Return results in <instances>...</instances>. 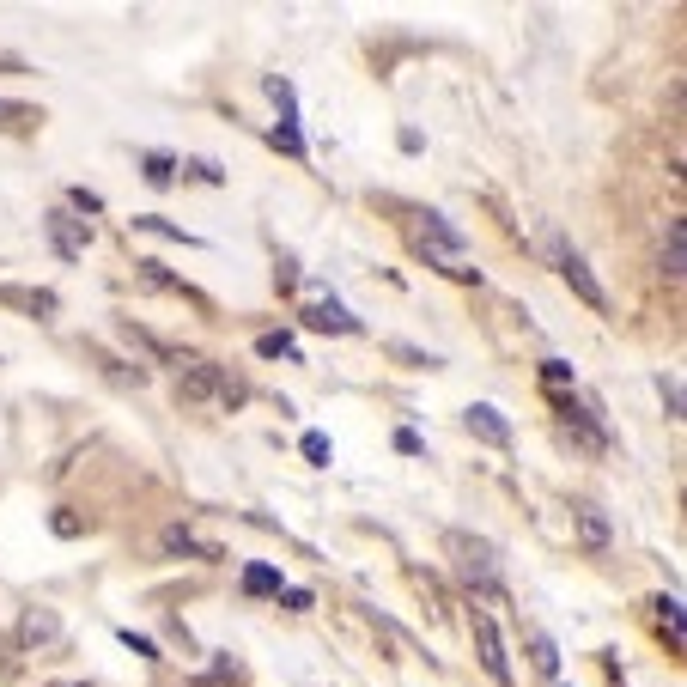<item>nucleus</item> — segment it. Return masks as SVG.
Instances as JSON below:
<instances>
[{
    "instance_id": "f257e3e1",
    "label": "nucleus",
    "mask_w": 687,
    "mask_h": 687,
    "mask_svg": "<svg viewBox=\"0 0 687 687\" xmlns=\"http://www.w3.org/2000/svg\"><path fill=\"white\" fill-rule=\"evenodd\" d=\"M444 554L456 560V572H463L475 590H487V596H505V590H499V548H493L487 536H469V529H450V536H444Z\"/></svg>"
},
{
    "instance_id": "f03ea898",
    "label": "nucleus",
    "mask_w": 687,
    "mask_h": 687,
    "mask_svg": "<svg viewBox=\"0 0 687 687\" xmlns=\"http://www.w3.org/2000/svg\"><path fill=\"white\" fill-rule=\"evenodd\" d=\"M548 256H554V268H560V280H566V286H572V292H578V298L590 304V311H596V317H608V292H602V280L590 274V262H584L578 250H566L560 238H548Z\"/></svg>"
},
{
    "instance_id": "7ed1b4c3",
    "label": "nucleus",
    "mask_w": 687,
    "mask_h": 687,
    "mask_svg": "<svg viewBox=\"0 0 687 687\" xmlns=\"http://www.w3.org/2000/svg\"><path fill=\"white\" fill-rule=\"evenodd\" d=\"M165 365H177V396L183 402H213L225 390V371L213 359H195V353H171Z\"/></svg>"
},
{
    "instance_id": "20e7f679",
    "label": "nucleus",
    "mask_w": 687,
    "mask_h": 687,
    "mask_svg": "<svg viewBox=\"0 0 687 687\" xmlns=\"http://www.w3.org/2000/svg\"><path fill=\"white\" fill-rule=\"evenodd\" d=\"M43 238H49V250H55L61 262H80V256H86V244H92V225L55 207V213H43Z\"/></svg>"
},
{
    "instance_id": "39448f33",
    "label": "nucleus",
    "mask_w": 687,
    "mask_h": 687,
    "mask_svg": "<svg viewBox=\"0 0 687 687\" xmlns=\"http://www.w3.org/2000/svg\"><path fill=\"white\" fill-rule=\"evenodd\" d=\"M572 529H578V548L584 554H608V548H615V523H608V511L596 499H578L572 505Z\"/></svg>"
},
{
    "instance_id": "423d86ee",
    "label": "nucleus",
    "mask_w": 687,
    "mask_h": 687,
    "mask_svg": "<svg viewBox=\"0 0 687 687\" xmlns=\"http://www.w3.org/2000/svg\"><path fill=\"white\" fill-rule=\"evenodd\" d=\"M475 651H481V669H487L499 687H511V663H505V639H499L493 615H475Z\"/></svg>"
},
{
    "instance_id": "0eeeda50",
    "label": "nucleus",
    "mask_w": 687,
    "mask_h": 687,
    "mask_svg": "<svg viewBox=\"0 0 687 687\" xmlns=\"http://www.w3.org/2000/svg\"><path fill=\"white\" fill-rule=\"evenodd\" d=\"M304 329H323V335H359V317L347 311L341 298H311V304H304Z\"/></svg>"
},
{
    "instance_id": "6e6552de",
    "label": "nucleus",
    "mask_w": 687,
    "mask_h": 687,
    "mask_svg": "<svg viewBox=\"0 0 687 687\" xmlns=\"http://www.w3.org/2000/svg\"><path fill=\"white\" fill-rule=\"evenodd\" d=\"M463 426L481 438V444H493V450H505L511 444V420L499 414V408H487V402H475V408H463Z\"/></svg>"
},
{
    "instance_id": "1a4fd4ad",
    "label": "nucleus",
    "mask_w": 687,
    "mask_h": 687,
    "mask_svg": "<svg viewBox=\"0 0 687 687\" xmlns=\"http://www.w3.org/2000/svg\"><path fill=\"white\" fill-rule=\"evenodd\" d=\"M159 542H165V554H189V560H225V554H219L213 542H201L195 529H183V523H171V529H165Z\"/></svg>"
},
{
    "instance_id": "9d476101",
    "label": "nucleus",
    "mask_w": 687,
    "mask_h": 687,
    "mask_svg": "<svg viewBox=\"0 0 687 687\" xmlns=\"http://www.w3.org/2000/svg\"><path fill=\"white\" fill-rule=\"evenodd\" d=\"M49 639H61V615L55 608H31L19 621V645H49Z\"/></svg>"
},
{
    "instance_id": "9b49d317",
    "label": "nucleus",
    "mask_w": 687,
    "mask_h": 687,
    "mask_svg": "<svg viewBox=\"0 0 687 687\" xmlns=\"http://www.w3.org/2000/svg\"><path fill=\"white\" fill-rule=\"evenodd\" d=\"M0 304H19V311H31V317H55L61 311L55 292H25V286H0Z\"/></svg>"
},
{
    "instance_id": "f8f14e48",
    "label": "nucleus",
    "mask_w": 687,
    "mask_h": 687,
    "mask_svg": "<svg viewBox=\"0 0 687 687\" xmlns=\"http://www.w3.org/2000/svg\"><path fill=\"white\" fill-rule=\"evenodd\" d=\"M420 238H432L444 256H463V244H469L463 232H456V225H444V213H426V219H420Z\"/></svg>"
},
{
    "instance_id": "ddd939ff",
    "label": "nucleus",
    "mask_w": 687,
    "mask_h": 687,
    "mask_svg": "<svg viewBox=\"0 0 687 687\" xmlns=\"http://www.w3.org/2000/svg\"><path fill=\"white\" fill-rule=\"evenodd\" d=\"M687 274V244H681V219H669L663 232V280H681Z\"/></svg>"
},
{
    "instance_id": "4468645a",
    "label": "nucleus",
    "mask_w": 687,
    "mask_h": 687,
    "mask_svg": "<svg viewBox=\"0 0 687 687\" xmlns=\"http://www.w3.org/2000/svg\"><path fill=\"white\" fill-rule=\"evenodd\" d=\"M286 584H280V572L274 566H262V560H250L244 566V596H280Z\"/></svg>"
},
{
    "instance_id": "2eb2a0df",
    "label": "nucleus",
    "mask_w": 687,
    "mask_h": 687,
    "mask_svg": "<svg viewBox=\"0 0 687 687\" xmlns=\"http://www.w3.org/2000/svg\"><path fill=\"white\" fill-rule=\"evenodd\" d=\"M529 663H536V675H560V645L548 639V633H529Z\"/></svg>"
},
{
    "instance_id": "dca6fc26",
    "label": "nucleus",
    "mask_w": 687,
    "mask_h": 687,
    "mask_svg": "<svg viewBox=\"0 0 687 687\" xmlns=\"http://www.w3.org/2000/svg\"><path fill=\"white\" fill-rule=\"evenodd\" d=\"M92 359H98V365H104V371L116 377V384H122V390H140V384H146V365H122V359H110L104 347H92Z\"/></svg>"
},
{
    "instance_id": "f3484780",
    "label": "nucleus",
    "mask_w": 687,
    "mask_h": 687,
    "mask_svg": "<svg viewBox=\"0 0 687 687\" xmlns=\"http://www.w3.org/2000/svg\"><path fill=\"white\" fill-rule=\"evenodd\" d=\"M140 177H146L152 189H165V183L177 177V159H171V152H146V159H140Z\"/></svg>"
},
{
    "instance_id": "a211bd4d",
    "label": "nucleus",
    "mask_w": 687,
    "mask_h": 687,
    "mask_svg": "<svg viewBox=\"0 0 687 687\" xmlns=\"http://www.w3.org/2000/svg\"><path fill=\"white\" fill-rule=\"evenodd\" d=\"M304 463H311V469H329V463H335V444H329L323 432H304Z\"/></svg>"
},
{
    "instance_id": "6ab92c4d",
    "label": "nucleus",
    "mask_w": 687,
    "mask_h": 687,
    "mask_svg": "<svg viewBox=\"0 0 687 687\" xmlns=\"http://www.w3.org/2000/svg\"><path fill=\"white\" fill-rule=\"evenodd\" d=\"M542 384H548V390H560V396H566V390H572V384H578V377H572V365H566V359H542Z\"/></svg>"
},
{
    "instance_id": "aec40b11",
    "label": "nucleus",
    "mask_w": 687,
    "mask_h": 687,
    "mask_svg": "<svg viewBox=\"0 0 687 687\" xmlns=\"http://www.w3.org/2000/svg\"><path fill=\"white\" fill-rule=\"evenodd\" d=\"M256 353H262V359H298V341H292V335H262Z\"/></svg>"
},
{
    "instance_id": "412c9836",
    "label": "nucleus",
    "mask_w": 687,
    "mask_h": 687,
    "mask_svg": "<svg viewBox=\"0 0 687 687\" xmlns=\"http://www.w3.org/2000/svg\"><path fill=\"white\" fill-rule=\"evenodd\" d=\"M49 529H55V536H67V542H73V536H86V517H80V511H67V505H61V511L49 517Z\"/></svg>"
},
{
    "instance_id": "4be33fe9",
    "label": "nucleus",
    "mask_w": 687,
    "mask_h": 687,
    "mask_svg": "<svg viewBox=\"0 0 687 687\" xmlns=\"http://www.w3.org/2000/svg\"><path fill=\"white\" fill-rule=\"evenodd\" d=\"M274 146L292 152V159H304V134H298V122H274Z\"/></svg>"
},
{
    "instance_id": "5701e85b",
    "label": "nucleus",
    "mask_w": 687,
    "mask_h": 687,
    "mask_svg": "<svg viewBox=\"0 0 687 687\" xmlns=\"http://www.w3.org/2000/svg\"><path fill=\"white\" fill-rule=\"evenodd\" d=\"M134 225H146V232H159V238H177V244H195L183 225H171V219H159V213H146V219H134Z\"/></svg>"
},
{
    "instance_id": "b1692460",
    "label": "nucleus",
    "mask_w": 687,
    "mask_h": 687,
    "mask_svg": "<svg viewBox=\"0 0 687 687\" xmlns=\"http://www.w3.org/2000/svg\"><path fill=\"white\" fill-rule=\"evenodd\" d=\"M651 608H657V615L669 621V633H681V602H675V596H657Z\"/></svg>"
},
{
    "instance_id": "393cba45",
    "label": "nucleus",
    "mask_w": 687,
    "mask_h": 687,
    "mask_svg": "<svg viewBox=\"0 0 687 687\" xmlns=\"http://www.w3.org/2000/svg\"><path fill=\"white\" fill-rule=\"evenodd\" d=\"M657 396H663L669 414H681V384H675V377H657Z\"/></svg>"
},
{
    "instance_id": "a878e982",
    "label": "nucleus",
    "mask_w": 687,
    "mask_h": 687,
    "mask_svg": "<svg viewBox=\"0 0 687 687\" xmlns=\"http://www.w3.org/2000/svg\"><path fill=\"white\" fill-rule=\"evenodd\" d=\"M274 286H280V292H292V286H298V262H292V256H280V268H274Z\"/></svg>"
},
{
    "instance_id": "bb28decb",
    "label": "nucleus",
    "mask_w": 687,
    "mask_h": 687,
    "mask_svg": "<svg viewBox=\"0 0 687 687\" xmlns=\"http://www.w3.org/2000/svg\"><path fill=\"white\" fill-rule=\"evenodd\" d=\"M189 171H195V177H201V183H225V171H219V165H213V159H189Z\"/></svg>"
},
{
    "instance_id": "cd10ccee",
    "label": "nucleus",
    "mask_w": 687,
    "mask_h": 687,
    "mask_svg": "<svg viewBox=\"0 0 687 687\" xmlns=\"http://www.w3.org/2000/svg\"><path fill=\"white\" fill-rule=\"evenodd\" d=\"M73 207H80V213H104V195H92V189H73Z\"/></svg>"
},
{
    "instance_id": "c85d7f7f",
    "label": "nucleus",
    "mask_w": 687,
    "mask_h": 687,
    "mask_svg": "<svg viewBox=\"0 0 687 687\" xmlns=\"http://www.w3.org/2000/svg\"><path fill=\"white\" fill-rule=\"evenodd\" d=\"M122 645H128L134 657H159V645H152V639H140V633H122Z\"/></svg>"
},
{
    "instance_id": "c756f323",
    "label": "nucleus",
    "mask_w": 687,
    "mask_h": 687,
    "mask_svg": "<svg viewBox=\"0 0 687 687\" xmlns=\"http://www.w3.org/2000/svg\"><path fill=\"white\" fill-rule=\"evenodd\" d=\"M280 602L292 608V615H304V608H311V590H280Z\"/></svg>"
},
{
    "instance_id": "7c9ffc66",
    "label": "nucleus",
    "mask_w": 687,
    "mask_h": 687,
    "mask_svg": "<svg viewBox=\"0 0 687 687\" xmlns=\"http://www.w3.org/2000/svg\"><path fill=\"white\" fill-rule=\"evenodd\" d=\"M396 450L402 456H420V432H396Z\"/></svg>"
}]
</instances>
